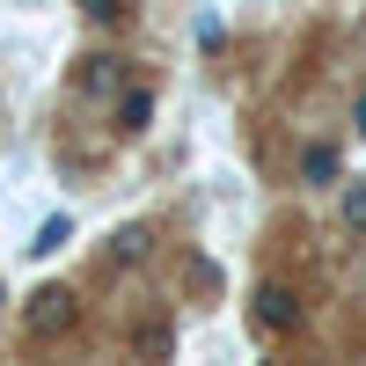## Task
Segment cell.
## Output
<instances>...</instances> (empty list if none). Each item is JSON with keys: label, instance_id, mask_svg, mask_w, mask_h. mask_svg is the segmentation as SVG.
<instances>
[{"label": "cell", "instance_id": "obj_1", "mask_svg": "<svg viewBox=\"0 0 366 366\" xmlns=\"http://www.w3.org/2000/svg\"><path fill=\"white\" fill-rule=\"evenodd\" d=\"M74 322H81V300H74V286H37V293H29V308H22V330H29L37 345L66 337Z\"/></svg>", "mask_w": 366, "mask_h": 366}, {"label": "cell", "instance_id": "obj_2", "mask_svg": "<svg viewBox=\"0 0 366 366\" xmlns=\"http://www.w3.org/2000/svg\"><path fill=\"white\" fill-rule=\"evenodd\" d=\"M293 322H300L293 286H257V330H264V337H286Z\"/></svg>", "mask_w": 366, "mask_h": 366}, {"label": "cell", "instance_id": "obj_3", "mask_svg": "<svg viewBox=\"0 0 366 366\" xmlns=\"http://www.w3.org/2000/svg\"><path fill=\"white\" fill-rule=\"evenodd\" d=\"M337 220H345V234H366V176H359V183H345V198H337Z\"/></svg>", "mask_w": 366, "mask_h": 366}, {"label": "cell", "instance_id": "obj_4", "mask_svg": "<svg viewBox=\"0 0 366 366\" xmlns=\"http://www.w3.org/2000/svg\"><path fill=\"white\" fill-rule=\"evenodd\" d=\"M147 117H154V96H147V88H132V96L117 103V132H147Z\"/></svg>", "mask_w": 366, "mask_h": 366}, {"label": "cell", "instance_id": "obj_5", "mask_svg": "<svg viewBox=\"0 0 366 366\" xmlns=\"http://www.w3.org/2000/svg\"><path fill=\"white\" fill-rule=\"evenodd\" d=\"M337 147H308V154H300V176H308V183H337Z\"/></svg>", "mask_w": 366, "mask_h": 366}, {"label": "cell", "instance_id": "obj_6", "mask_svg": "<svg viewBox=\"0 0 366 366\" xmlns=\"http://www.w3.org/2000/svg\"><path fill=\"white\" fill-rule=\"evenodd\" d=\"M66 234H74V220H66V212H51V220L37 227V242H29V257H51V249H66Z\"/></svg>", "mask_w": 366, "mask_h": 366}, {"label": "cell", "instance_id": "obj_7", "mask_svg": "<svg viewBox=\"0 0 366 366\" xmlns=\"http://www.w3.org/2000/svg\"><path fill=\"white\" fill-rule=\"evenodd\" d=\"M117 66H125V59H88L81 88H88V96H110V88H117Z\"/></svg>", "mask_w": 366, "mask_h": 366}, {"label": "cell", "instance_id": "obj_8", "mask_svg": "<svg viewBox=\"0 0 366 366\" xmlns=\"http://www.w3.org/2000/svg\"><path fill=\"white\" fill-rule=\"evenodd\" d=\"M81 15H88V22H117V15H125V0H81Z\"/></svg>", "mask_w": 366, "mask_h": 366}, {"label": "cell", "instance_id": "obj_9", "mask_svg": "<svg viewBox=\"0 0 366 366\" xmlns=\"http://www.w3.org/2000/svg\"><path fill=\"white\" fill-rule=\"evenodd\" d=\"M359 132H366V96H359Z\"/></svg>", "mask_w": 366, "mask_h": 366}]
</instances>
